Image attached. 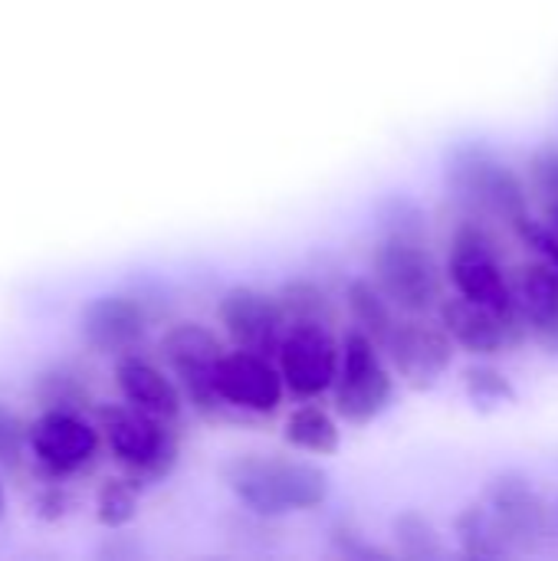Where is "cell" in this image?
<instances>
[{
	"mask_svg": "<svg viewBox=\"0 0 558 561\" xmlns=\"http://www.w3.org/2000/svg\"><path fill=\"white\" fill-rule=\"evenodd\" d=\"M138 513L135 480H109L99 493V523L105 529H125Z\"/></svg>",
	"mask_w": 558,
	"mask_h": 561,
	"instance_id": "d4e9b609",
	"label": "cell"
},
{
	"mask_svg": "<svg viewBox=\"0 0 558 561\" xmlns=\"http://www.w3.org/2000/svg\"><path fill=\"white\" fill-rule=\"evenodd\" d=\"M30 447L49 473H76L95 457L99 434L76 411H46L30 427Z\"/></svg>",
	"mask_w": 558,
	"mask_h": 561,
	"instance_id": "5bb4252c",
	"label": "cell"
},
{
	"mask_svg": "<svg viewBox=\"0 0 558 561\" xmlns=\"http://www.w3.org/2000/svg\"><path fill=\"white\" fill-rule=\"evenodd\" d=\"M451 279L454 289L480 306H490L506 316H520L513 283L506 279L500 256L490 243V237L480 227H460L451 250Z\"/></svg>",
	"mask_w": 558,
	"mask_h": 561,
	"instance_id": "52a82bcc",
	"label": "cell"
},
{
	"mask_svg": "<svg viewBox=\"0 0 558 561\" xmlns=\"http://www.w3.org/2000/svg\"><path fill=\"white\" fill-rule=\"evenodd\" d=\"M82 335L99 352H128L145 335V309L138 299L109 293L82 309Z\"/></svg>",
	"mask_w": 558,
	"mask_h": 561,
	"instance_id": "2e32d148",
	"label": "cell"
},
{
	"mask_svg": "<svg viewBox=\"0 0 558 561\" xmlns=\"http://www.w3.org/2000/svg\"><path fill=\"white\" fill-rule=\"evenodd\" d=\"M372 270L375 283L395 302V309L421 316L437 302V266L431 260L428 240L382 233Z\"/></svg>",
	"mask_w": 558,
	"mask_h": 561,
	"instance_id": "277c9868",
	"label": "cell"
},
{
	"mask_svg": "<svg viewBox=\"0 0 558 561\" xmlns=\"http://www.w3.org/2000/svg\"><path fill=\"white\" fill-rule=\"evenodd\" d=\"M513 230H516V237L523 240V247L533 250L536 260H543V263H549L553 270H558V230L549 220H533V217L526 214V217H520V220L513 224Z\"/></svg>",
	"mask_w": 558,
	"mask_h": 561,
	"instance_id": "4316f807",
	"label": "cell"
},
{
	"mask_svg": "<svg viewBox=\"0 0 558 561\" xmlns=\"http://www.w3.org/2000/svg\"><path fill=\"white\" fill-rule=\"evenodd\" d=\"M385 352H388L398 378L408 388L428 391L451 368V362H454V339H451V332L444 325H431V322L411 319V322H398V329L391 332Z\"/></svg>",
	"mask_w": 558,
	"mask_h": 561,
	"instance_id": "8fae6325",
	"label": "cell"
},
{
	"mask_svg": "<svg viewBox=\"0 0 558 561\" xmlns=\"http://www.w3.org/2000/svg\"><path fill=\"white\" fill-rule=\"evenodd\" d=\"M217 391L220 401L250 414H273L283 404L286 381L280 365L270 362V355L260 352H224L217 365Z\"/></svg>",
	"mask_w": 558,
	"mask_h": 561,
	"instance_id": "4fadbf2b",
	"label": "cell"
},
{
	"mask_svg": "<svg viewBox=\"0 0 558 561\" xmlns=\"http://www.w3.org/2000/svg\"><path fill=\"white\" fill-rule=\"evenodd\" d=\"M529 181H533V191L546 204V220L558 230V145H543L533 151Z\"/></svg>",
	"mask_w": 558,
	"mask_h": 561,
	"instance_id": "484cf974",
	"label": "cell"
},
{
	"mask_svg": "<svg viewBox=\"0 0 558 561\" xmlns=\"http://www.w3.org/2000/svg\"><path fill=\"white\" fill-rule=\"evenodd\" d=\"M276 365L283 371L286 391L296 398H319L322 391L335 388L342 348L335 345L329 325H289L276 352Z\"/></svg>",
	"mask_w": 558,
	"mask_h": 561,
	"instance_id": "9c48e42d",
	"label": "cell"
},
{
	"mask_svg": "<svg viewBox=\"0 0 558 561\" xmlns=\"http://www.w3.org/2000/svg\"><path fill=\"white\" fill-rule=\"evenodd\" d=\"M487 506L506 533L513 552H536L553 536V510L529 477L506 470L487 486Z\"/></svg>",
	"mask_w": 558,
	"mask_h": 561,
	"instance_id": "ba28073f",
	"label": "cell"
},
{
	"mask_svg": "<svg viewBox=\"0 0 558 561\" xmlns=\"http://www.w3.org/2000/svg\"><path fill=\"white\" fill-rule=\"evenodd\" d=\"M513 296L526 335H533L546 352L558 355V270L543 260L526 263L513 279Z\"/></svg>",
	"mask_w": 558,
	"mask_h": 561,
	"instance_id": "9a60e30c",
	"label": "cell"
},
{
	"mask_svg": "<svg viewBox=\"0 0 558 561\" xmlns=\"http://www.w3.org/2000/svg\"><path fill=\"white\" fill-rule=\"evenodd\" d=\"M345 302H349V312L355 319V329L368 332L385 348L391 332L398 329V319H395V302L382 293V286L372 279H352Z\"/></svg>",
	"mask_w": 558,
	"mask_h": 561,
	"instance_id": "d6986e66",
	"label": "cell"
},
{
	"mask_svg": "<svg viewBox=\"0 0 558 561\" xmlns=\"http://www.w3.org/2000/svg\"><path fill=\"white\" fill-rule=\"evenodd\" d=\"M329 542H332V549L339 552V556H345V559H355V561H388L391 559V552L388 549H378V546H372L368 539H365V533L358 529V526H352V523H345V519H339L332 529H329Z\"/></svg>",
	"mask_w": 558,
	"mask_h": 561,
	"instance_id": "83f0119b",
	"label": "cell"
},
{
	"mask_svg": "<svg viewBox=\"0 0 558 561\" xmlns=\"http://www.w3.org/2000/svg\"><path fill=\"white\" fill-rule=\"evenodd\" d=\"M161 352L168 365L174 368L187 401L201 414H214L224 404L217 391V365L224 358L220 339L201 322H181L164 335Z\"/></svg>",
	"mask_w": 558,
	"mask_h": 561,
	"instance_id": "8992f818",
	"label": "cell"
},
{
	"mask_svg": "<svg viewBox=\"0 0 558 561\" xmlns=\"http://www.w3.org/2000/svg\"><path fill=\"white\" fill-rule=\"evenodd\" d=\"M378 342L352 329L342 345V365L335 378V411L349 424H372L395 401V378L378 355Z\"/></svg>",
	"mask_w": 558,
	"mask_h": 561,
	"instance_id": "3957f363",
	"label": "cell"
},
{
	"mask_svg": "<svg viewBox=\"0 0 558 561\" xmlns=\"http://www.w3.org/2000/svg\"><path fill=\"white\" fill-rule=\"evenodd\" d=\"M20 444H23L20 421L13 417V411L0 404V463H13L20 457Z\"/></svg>",
	"mask_w": 558,
	"mask_h": 561,
	"instance_id": "f1b7e54d",
	"label": "cell"
},
{
	"mask_svg": "<svg viewBox=\"0 0 558 561\" xmlns=\"http://www.w3.org/2000/svg\"><path fill=\"white\" fill-rule=\"evenodd\" d=\"M391 536H395V546H398V556L408 561H441L444 552V542H441V533L437 526L418 513V510H405L391 519Z\"/></svg>",
	"mask_w": 558,
	"mask_h": 561,
	"instance_id": "44dd1931",
	"label": "cell"
},
{
	"mask_svg": "<svg viewBox=\"0 0 558 561\" xmlns=\"http://www.w3.org/2000/svg\"><path fill=\"white\" fill-rule=\"evenodd\" d=\"M224 483L253 516L263 519L312 513L326 506L332 493V480L322 467L263 454L234 457L224 467Z\"/></svg>",
	"mask_w": 558,
	"mask_h": 561,
	"instance_id": "6da1fadb",
	"label": "cell"
},
{
	"mask_svg": "<svg viewBox=\"0 0 558 561\" xmlns=\"http://www.w3.org/2000/svg\"><path fill=\"white\" fill-rule=\"evenodd\" d=\"M464 391L474 408L480 411H500L506 404H516V385L493 365H470L464 371Z\"/></svg>",
	"mask_w": 558,
	"mask_h": 561,
	"instance_id": "603a6c76",
	"label": "cell"
},
{
	"mask_svg": "<svg viewBox=\"0 0 558 561\" xmlns=\"http://www.w3.org/2000/svg\"><path fill=\"white\" fill-rule=\"evenodd\" d=\"M444 181L460 204L493 214L510 227L529 214L526 181L487 141H457L444 154Z\"/></svg>",
	"mask_w": 558,
	"mask_h": 561,
	"instance_id": "7a4b0ae2",
	"label": "cell"
},
{
	"mask_svg": "<svg viewBox=\"0 0 558 561\" xmlns=\"http://www.w3.org/2000/svg\"><path fill=\"white\" fill-rule=\"evenodd\" d=\"M454 533H457V542H460L467 559L497 561L513 556V546H510L506 533L500 529V523H497V516L490 513L487 503L460 510V516L454 523Z\"/></svg>",
	"mask_w": 558,
	"mask_h": 561,
	"instance_id": "ac0fdd59",
	"label": "cell"
},
{
	"mask_svg": "<svg viewBox=\"0 0 558 561\" xmlns=\"http://www.w3.org/2000/svg\"><path fill=\"white\" fill-rule=\"evenodd\" d=\"M217 316L237 348L260 352V355H276L283 335L289 332L280 299L266 296L257 286H230L220 296Z\"/></svg>",
	"mask_w": 558,
	"mask_h": 561,
	"instance_id": "30bf717a",
	"label": "cell"
},
{
	"mask_svg": "<svg viewBox=\"0 0 558 561\" xmlns=\"http://www.w3.org/2000/svg\"><path fill=\"white\" fill-rule=\"evenodd\" d=\"M378 233H395V237H421L428 240V214L424 207L408 197V194H388L378 207Z\"/></svg>",
	"mask_w": 558,
	"mask_h": 561,
	"instance_id": "cb8c5ba5",
	"label": "cell"
},
{
	"mask_svg": "<svg viewBox=\"0 0 558 561\" xmlns=\"http://www.w3.org/2000/svg\"><path fill=\"white\" fill-rule=\"evenodd\" d=\"M0 516H3V486H0Z\"/></svg>",
	"mask_w": 558,
	"mask_h": 561,
	"instance_id": "f546056e",
	"label": "cell"
},
{
	"mask_svg": "<svg viewBox=\"0 0 558 561\" xmlns=\"http://www.w3.org/2000/svg\"><path fill=\"white\" fill-rule=\"evenodd\" d=\"M286 444H293L296 450L316 454V457H329L339 450L342 431L329 411H322L319 404H303L286 421Z\"/></svg>",
	"mask_w": 558,
	"mask_h": 561,
	"instance_id": "ffe728a7",
	"label": "cell"
},
{
	"mask_svg": "<svg viewBox=\"0 0 558 561\" xmlns=\"http://www.w3.org/2000/svg\"><path fill=\"white\" fill-rule=\"evenodd\" d=\"M102 431L112 454L138 480H161L178 460V440L168 431V421H158L138 408H105Z\"/></svg>",
	"mask_w": 558,
	"mask_h": 561,
	"instance_id": "5b68a950",
	"label": "cell"
},
{
	"mask_svg": "<svg viewBox=\"0 0 558 561\" xmlns=\"http://www.w3.org/2000/svg\"><path fill=\"white\" fill-rule=\"evenodd\" d=\"M115 381L118 391L125 394V401L158 421H174L181 414V391L178 385L155 368L145 358H122L115 368Z\"/></svg>",
	"mask_w": 558,
	"mask_h": 561,
	"instance_id": "e0dca14e",
	"label": "cell"
},
{
	"mask_svg": "<svg viewBox=\"0 0 558 561\" xmlns=\"http://www.w3.org/2000/svg\"><path fill=\"white\" fill-rule=\"evenodd\" d=\"M441 325L451 332L454 345L474 358L503 355L506 348H513L526 335V325L520 316H506V312H497L490 306L470 302L460 293L454 299H444Z\"/></svg>",
	"mask_w": 558,
	"mask_h": 561,
	"instance_id": "7c38bea8",
	"label": "cell"
},
{
	"mask_svg": "<svg viewBox=\"0 0 558 561\" xmlns=\"http://www.w3.org/2000/svg\"><path fill=\"white\" fill-rule=\"evenodd\" d=\"M280 309L286 316V325H329L332 322V302L329 296L309 283V279H289L276 293Z\"/></svg>",
	"mask_w": 558,
	"mask_h": 561,
	"instance_id": "7402d4cb",
	"label": "cell"
}]
</instances>
